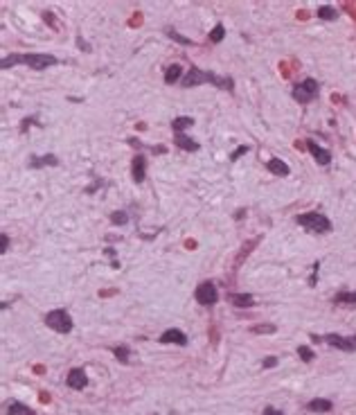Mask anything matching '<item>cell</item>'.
<instances>
[{"mask_svg": "<svg viewBox=\"0 0 356 415\" xmlns=\"http://www.w3.org/2000/svg\"><path fill=\"white\" fill-rule=\"evenodd\" d=\"M181 84L185 88L198 86V84H214V86L221 88V91H232L234 88V81L230 79V77H219V75H214V72L201 70V68H190V70L183 75Z\"/></svg>", "mask_w": 356, "mask_h": 415, "instance_id": "6da1fadb", "label": "cell"}, {"mask_svg": "<svg viewBox=\"0 0 356 415\" xmlns=\"http://www.w3.org/2000/svg\"><path fill=\"white\" fill-rule=\"evenodd\" d=\"M18 64H25V66L34 68V70H43V68L56 64V57L41 54V52H32V54H12V57H5L0 66L9 68V66H18Z\"/></svg>", "mask_w": 356, "mask_h": 415, "instance_id": "7a4b0ae2", "label": "cell"}, {"mask_svg": "<svg viewBox=\"0 0 356 415\" xmlns=\"http://www.w3.org/2000/svg\"><path fill=\"white\" fill-rule=\"evenodd\" d=\"M295 222L302 226V228L311 230V233H329L332 230V222H329L324 214L320 212H305V214H298Z\"/></svg>", "mask_w": 356, "mask_h": 415, "instance_id": "3957f363", "label": "cell"}, {"mask_svg": "<svg viewBox=\"0 0 356 415\" xmlns=\"http://www.w3.org/2000/svg\"><path fill=\"white\" fill-rule=\"evenodd\" d=\"M45 325L52 327L54 332L68 334L72 329V318H70V314H68L66 309H54V312H50L48 316H45Z\"/></svg>", "mask_w": 356, "mask_h": 415, "instance_id": "277c9868", "label": "cell"}, {"mask_svg": "<svg viewBox=\"0 0 356 415\" xmlns=\"http://www.w3.org/2000/svg\"><path fill=\"white\" fill-rule=\"evenodd\" d=\"M293 97L298 99L300 104H309L318 97V81L316 79H305L302 84H298L293 88Z\"/></svg>", "mask_w": 356, "mask_h": 415, "instance_id": "5b68a950", "label": "cell"}, {"mask_svg": "<svg viewBox=\"0 0 356 415\" xmlns=\"http://www.w3.org/2000/svg\"><path fill=\"white\" fill-rule=\"evenodd\" d=\"M313 341H327L332 348H338L343 352H354L356 350V336H340V334H324V336H311Z\"/></svg>", "mask_w": 356, "mask_h": 415, "instance_id": "8992f818", "label": "cell"}, {"mask_svg": "<svg viewBox=\"0 0 356 415\" xmlns=\"http://www.w3.org/2000/svg\"><path fill=\"white\" fill-rule=\"evenodd\" d=\"M217 300H219V291H217V287H214L212 282H203V285H198V289H196V302L198 305L210 307V305H214Z\"/></svg>", "mask_w": 356, "mask_h": 415, "instance_id": "52a82bcc", "label": "cell"}, {"mask_svg": "<svg viewBox=\"0 0 356 415\" xmlns=\"http://www.w3.org/2000/svg\"><path fill=\"white\" fill-rule=\"evenodd\" d=\"M160 343H165V345H187V336L181 332V329H167V332H162L160 334Z\"/></svg>", "mask_w": 356, "mask_h": 415, "instance_id": "ba28073f", "label": "cell"}, {"mask_svg": "<svg viewBox=\"0 0 356 415\" xmlns=\"http://www.w3.org/2000/svg\"><path fill=\"white\" fill-rule=\"evenodd\" d=\"M305 145H307V149L311 151V156H313V158H316L318 162H320V165H329V162H332V154H329L327 149H322V147L318 145V143H313V140H307Z\"/></svg>", "mask_w": 356, "mask_h": 415, "instance_id": "9c48e42d", "label": "cell"}, {"mask_svg": "<svg viewBox=\"0 0 356 415\" xmlns=\"http://www.w3.org/2000/svg\"><path fill=\"white\" fill-rule=\"evenodd\" d=\"M86 383H88L86 372H83L81 368H72V370L68 372V386H70V388H75V391H81Z\"/></svg>", "mask_w": 356, "mask_h": 415, "instance_id": "30bf717a", "label": "cell"}, {"mask_svg": "<svg viewBox=\"0 0 356 415\" xmlns=\"http://www.w3.org/2000/svg\"><path fill=\"white\" fill-rule=\"evenodd\" d=\"M228 300L237 309H248L255 305V298L250 296V293H228Z\"/></svg>", "mask_w": 356, "mask_h": 415, "instance_id": "8fae6325", "label": "cell"}, {"mask_svg": "<svg viewBox=\"0 0 356 415\" xmlns=\"http://www.w3.org/2000/svg\"><path fill=\"white\" fill-rule=\"evenodd\" d=\"M131 174H133L135 183H142L146 176V158L144 156H135L133 158V167H131Z\"/></svg>", "mask_w": 356, "mask_h": 415, "instance_id": "7c38bea8", "label": "cell"}, {"mask_svg": "<svg viewBox=\"0 0 356 415\" xmlns=\"http://www.w3.org/2000/svg\"><path fill=\"white\" fill-rule=\"evenodd\" d=\"M266 167H269V172L271 174H275V176H289V165H286L284 160H280V158H271L269 162H266Z\"/></svg>", "mask_w": 356, "mask_h": 415, "instance_id": "4fadbf2b", "label": "cell"}, {"mask_svg": "<svg viewBox=\"0 0 356 415\" xmlns=\"http://www.w3.org/2000/svg\"><path fill=\"white\" fill-rule=\"evenodd\" d=\"M45 165H50V167H54V165H59V158L56 156H32L29 158V167H45Z\"/></svg>", "mask_w": 356, "mask_h": 415, "instance_id": "5bb4252c", "label": "cell"}, {"mask_svg": "<svg viewBox=\"0 0 356 415\" xmlns=\"http://www.w3.org/2000/svg\"><path fill=\"white\" fill-rule=\"evenodd\" d=\"M174 143L181 147V149H185V151H196V149H198V143H196V140L187 138L185 133H176V135H174Z\"/></svg>", "mask_w": 356, "mask_h": 415, "instance_id": "9a60e30c", "label": "cell"}, {"mask_svg": "<svg viewBox=\"0 0 356 415\" xmlns=\"http://www.w3.org/2000/svg\"><path fill=\"white\" fill-rule=\"evenodd\" d=\"M307 408L313 413H327V411H332V402L329 399H311L307 404Z\"/></svg>", "mask_w": 356, "mask_h": 415, "instance_id": "2e32d148", "label": "cell"}, {"mask_svg": "<svg viewBox=\"0 0 356 415\" xmlns=\"http://www.w3.org/2000/svg\"><path fill=\"white\" fill-rule=\"evenodd\" d=\"M181 75H183L181 66L174 64V66H169V68H167V70H165V81H167V84H174V81L181 79Z\"/></svg>", "mask_w": 356, "mask_h": 415, "instance_id": "e0dca14e", "label": "cell"}, {"mask_svg": "<svg viewBox=\"0 0 356 415\" xmlns=\"http://www.w3.org/2000/svg\"><path fill=\"white\" fill-rule=\"evenodd\" d=\"M187 127H194V120L192 118H176L174 122H171V129H174L176 133H183Z\"/></svg>", "mask_w": 356, "mask_h": 415, "instance_id": "ac0fdd59", "label": "cell"}, {"mask_svg": "<svg viewBox=\"0 0 356 415\" xmlns=\"http://www.w3.org/2000/svg\"><path fill=\"white\" fill-rule=\"evenodd\" d=\"M318 18H324V20H336V18H338L336 7H329V5H322V7H318Z\"/></svg>", "mask_w": 356, "mask_h": 415, "instance_id": "d6986e66", "label": "cell"}, {"mask_svg": "<svg viewBox=\"0 0 356 415\" xmlns=\"http://www.w3.org/2000/svg\"><path fill=\"white\" fill-rule=\"evenodd\" d=\"M9 415H36L32 408H27V406H23V404H18V402H14L12 406H9Z\"/></svg>", "mask_w": 356, "mask_h": 415, "instance_id": "ffe728a7", "label": "cell"}, {"mask_svg": "<svg viewBox=\"0 0 356 415\" xmlns=\"http://www.w3.org/2000/svg\"><path fill=\"white\" fill-rule=\"evenodd\" d=\"M334 302H352V305H356V293H347V291H340V293H336V298H334Z\"/></svg>", "mask_w": 356, "mask_h": 415, "instance_id": "44dd1931", "label": "cell"}, {"mask_svg": "<svg viewBox=\"0 0 356 415\" xmlns=\"http://www.w3.org/2000/svg\"><path fill=\"white\" fill-rule=\"evenodd\" d=\"M113 352H115V356H117L122 364H129V348L127 345H120V348H113Z\"/></svg>", "mask_w": 356, "mask_h": 415, "instance_id": "7402d4cb", "label": "cell"}, {"mask_svg": "<svg viewBox=\"0 0 356 415\" xmlns=\"http://www.w3.org/2000/svg\"><path fill=\"white\" fill-rule=\"evenodd\" d=\"M223 34H226V30H223V25L219 23L217 27H214L212 32H210V41H212V43H219V41L223 39Z\"/></svg>", "mask_w": 356, "mask_h": 415, "instance_id": "603a6c76", "label": "cell"}, {"mask_svg": "<svg viewBox=\"0 0 356 415\" xmlns=\"http://www.w3.org/2000/svg\"><path fill=\"white\" fill-rule=\"evenodd\" d=\"M167 34H169L174 41H178V43H183V45H192V41H190V39H185V36H181L178 32H174V30H171V27H167Z\"/></svg>", "mask_w": 356, "mask_h": 415, "instance_id": "cb8c5ba5", "label": "cell"}, {"mask_svg": "<svg viewBox=\"0 0 356 415\" xmlns=\"http://www.w3.org/2000/svg\"><path fill=\"white\" fill-rule=\"evenodd\" d=\"M298 354H300L302 361H307V364H309V361H313V352L309 350L307 345H300V348H298Z\"/></svg>", "mask_w": 356, "mask_h": 415, "instance_id": "d4e9b609", "label": "cell"}, {"mask_svg": "<svg viewBox=\"0 0 356 415\" xmlns=\"http://www.w3.org/2000/svg\"><path fill=\"white\" fill-rule=\"evenodd\" d=\"M275 325H257V327H253L255 334H273L275 332Z\"/></svg>", "mask_w": 356, "mask_h": 415, "instance_id": "484cf974", "label": "cell"}, {"mask_svg": "<svg viewBox=\"0 0 356 415\" xmlns=\"http://www.w3.org/2000/svg\"><path fill=\"white\" fill-rule=\"evenodd\" d=\"M111 222H113V224L124 226V224L129 222V219H127V212H113V214H111Z\"/></svg>", "mask_w": 356, "mask_h": 415, "instance_id": "4316f807", "label": "cell"}, {"mask_svg": "<svg viewBox=\"0 0 356 415\" xmlns=\"http://www.w3.org/2000/svg\"><path fill=\"white\" fill-rule=\"evenodd\" d=\"M7 246H9V237L7 235H0V253H7Z\"/></svg>", "mask_w": 356, "mask_h": 415, "instance_id": "83f0119b", "label": "cell"}, {"mask_svg": "<svg viewBox=\"0 0 356 415\" xmlns=\"http://www.w3.org/2000/svg\"><path fill=\"white\" fill-rule=\"evenodd\" d=\"M246 151H248V145L239 147V149H237V151H234V154H232V160H237V158H239V156H242V154H246Z\"/></svg>", "mask_w": 356, "mask_h": 415, "instance_id": "f1b7e54d", "label": "cell"}, {"mask_svg": "<svg viewBox=\"0 0 356 415\" xmlns=\"http://www.w3.org/2000/svg\"><path fill=\"white\" fill-rule=\"evenodd\" d=\"M275 364H277L275 356H266V359H264V366H266V368H273Z\"/></svg>", "mask_w": 356, "mask_h": 415, "instance_id": "f546056e", "label": "cell"}, {"mask_svg": "<svg viewBox=\"0 0 356 415\" xmlns=\"http://www.w3.org/2000/svg\"><path fill=\"white\" fill-rule=\"evenodd\" d=\"M264 415H284V413L277 411V408H273V406H269V408H264Z\"/></svg>", "mask_w": 356, "mask_h": 415, "instance_id": "4dcf8cb0", "label": "cell"}]
</instances>
